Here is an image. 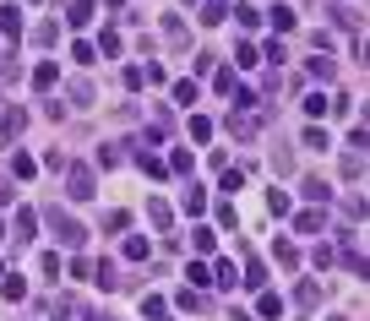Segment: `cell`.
<instances>
[{
	"label": "cell",
	"mask_w": 370,
	"mask_h": 321,
	"mask_svg": "<svg viewBox=\"0 0 370 321\" xmlns=\"http://www.w3.org/2000/svg\"><path fill=\"white\" fill-rule=\"evenodd\" d=\"M44 223L55 229V240H60V245H82V240H87V229H82V223H77V218H71L65 207H55V201L44 207Z\"/></svg>",
	"instance_id": "obj_1"
},
{
	"label": "cell",
	"mask_w": 370,
	"mask_h": 321,
	"mask_svg": "<svg viewBox=\"0 0 370 321\" xmlns=\"http://www.w3.org/2000/svg\"><path fill=\"white\" fill-rule=\"evenodd\" d=\"M65 196L93 201V169H87V163H71V169H65Z\"/></svg>",
	"instance_id": "obj_2"
},
{
	"label": "cell",
	"mask_w": 370,
	"mask_h": 321,
	"mask_svg": "<svg viewBox=\"0 0 370 321\" xmlns=\"http://www.w3.org/2000/svg\"><path fill=\"white\" fill-rule=\"evenodd\" d=\"M22 125H27V109H17V103H6V115H0V141L11 147V141L22 137Z\"/></svg>",
	"instance_id": "obj_3"
},
{
	"label": "cell",
	"mask_w": 370,
	"mask_h": 321,
	"mask_svg": "<svg viewBox=\"0 0 370 321\" xmlns=\"http://www.w3.org/2000/svg\"><path fill=\"white\" fill-rule=\"evenodd\" d=\"M327 229V213L321 207H305V213H294V234H321Z\"/></svg>",
	"instance_id": "obj_4"
},
{
	"label": "cell",
	"mask_w": 370,
	"mask_h": 321,
	"mask_svg": "<svg viewBox=\"0 0 370 321\" xmlns=\"http://www.w3.org/2000/svg\"><path fill=\"white\" fill-rule=\"evenodd\" d=\"M11 229H17V245H33V234H39V213H33V207H22L17 218H11Z\"/></svg>",
	"instance_id": "obj_5"
},
{
	"label": "cell",
	"mask_w": 370,
	"mask_h": 321,
	"mask_svg": "<svg viewBox=\"0 0 370 321\" xmlns=\"http://www.w3.org/2000/svg\"><path fill=\"white\" fill-rule=\"evenodd\" d=\"M93 17H98V6H93V0H71V6H65V22H71V27H87Z\"/></svg>",
	"instance_id": "obj_6"
},
{
	"label": "cell",
	"mask_w": 370,
	"mask_h": 321,
	"mask_svg": "<svg viewBox=\"0 0 370 321\" xmlns=\"http://www.w3.org/2000/svg\"><path fill=\"white\" fill-rule=\"evenodd\" d=\"M0 33L17 44L22 39V6H0Z\"/></svg>",
	"instance_id": "obj_7"
},
{
	"label": "cell",
	"mask_w": 370,
	"mask_h": 321,
	"mask_svg": "<svg viewBox=\"0 0 370 321\" xmlns=\"http://www.w3.org/2000/svg\"><path fill=\"white\" fill-rule=\"evenodd\" d=\"M294 305H300V310H305V316H310V310H316V305H321V283H300V289H294Z\"/></svg>",
	"instance_id": "obj_8"
},
{
	"label": "cell",
	"mask_w": 370,
	"mask_h": 321,
	"mask_svg": "<svg viewBox=\"0 0 370 321\" xmlns=\"http://www.w3.org/2000/svg\"><path fill=\"white\" fill-rule=\"evenodd\" d=\"M212 283H218V289H224V294H229V289L240 283V272H234V261H224V256L212 261Z\"/></svg>",
	"instance_id": "obj_9"
},
{
	"label": "cell",
	"mask_w": 370,
	"mask_h": 321,
	"mask_svg": "<svg viewBox=\"0 0 370 321\" xmlns=\"http://www.w3.org/2000/svg\"><path fill=\"white\" fill-rule=\"evenodd\" d=\"M174 305H180V310H191V316H202V310H207V294H202V289H180V294H174Z\"/></svg>",
	"instance_id": "obj_10"
},
{
	"label": "cell",
	"mask_w": 370,
	"mask_h": 321,
	"mask_svg": "<svg viewBox=\"0 0 370 321\" xmlns=\"http://www.w3.org/2000/svg\"><path fill=\"white\" fill-rule=\"evenodd\" d=\"M0 294H6V300L17 305V300H27V283H22L17 272H0Z\"/></svg>",
	"instance_id": "obj_11"
},
{
	"label": "cell",
	"mask_w": 370,
	"mask_h": 321,
	"mask_svg": "<svg viewBox=\"0 0 370 321\" xmlns=\"http://www.w3.org/2000/svg\"><path fill=\"white\" fill-rule=\"evenodd\" d=\"M185 283H191V289H207V283H212V267H207V261H185Z\"/></svg>",
	"instance_id": "obj_12"
},
{
	"label": "cell",
	"mask_w": 370,
	"mask_h": 321,
	"mask_svg": "<svg viewBox=\"0 0 370 321\" xmlns=\"http://www.w3.org/2000/svg\"><path fill=\"white\" fill-rule=\"evenodd\" d=\"M55 82H60V71H55V61H44V65H33V87H39V93H49V87H55Z\"/></svg>",
	"instance_id": "obj_13"
},
{
	"label": "cell",
	"mask_w": 370,
	"mask_h": 321,
	"mask_svg": "<svg viewBox=\"0 0 370 321\" xmlns=\"http://www.w3.org/2000/svg\"><path fill=\"white\" fill-rule=\"evenodd\" d=\"M256 310H262V321H278V316H283V300H278L272 289H262V300H256Z\"/></svg>",
	"instance_id": "obj_14"
},
{
	"label": "cell",
	"mask_w": 370,
	"mask_h": 321,
	"mask_svg": "<svg viewBox=\"0 0 370 321\" xmlns=\"http://www.w3.org/2000/svg\"><path fill=\"white\" fill-rule=\"evenodd\" d=\"M147 218L158 223V229H174V207L169 201H147Z\"/></svg>",
	"instance_id": "obj_15"
},
{
	"label": "cell",
	"mask_w": 370,
	"mask_h": 321,
	"mask_svg": "<svg viewBox=\"0 0 370 321\" xmlns=\"http://www.w3.org/2000/svg\"><path fill=\"white\" fill-rule=\"evenodd\" d=\"M33 44H39V49H55V44H60V27H55V22H39V27H33Z\"/></svg>",
	"instance_id": "obj_16"
},
{
	"label": "cell",
	"mask_w": 370,
	"mask_h": 321,
	"mask_svg": "<svg viewBox=\"0 0 370 321\" xmlns=\"http://www.w3.org/2000/svg\"><path fill=\"white\" fill-rule=\"evenodd\" d=\"M343 261H349V272H354V278H365V251H359L354 240H343Z\"/></svg>",
	"instance_id": "obj_17"
},
{
	"label": "cell",
	"mask_w": 370,
	"mask_h": 321,
	"mask_svg": "<svg viewBox=\"0 0 370 321\" xmlns=\"http://www.w3.org/2000/svg\"><path fill=\"white\" fill-rule=\"evenodd\" d=\"M240 283H250V289H267V267H262L256 256H245V278H240Z\"/></svg>",
	"instance_id": "obj_18"
},
{
	"label": "cell",
	"mask_w": 370,
	"mask_h": 321,
	"mask_svg": "<svg viewBox=\"0 0 370 321\" xmlns=\"http://www.w3.org/2000/svg\"><path fill=\"white\" fill-rule=\"evenodd\" d=\"M262 22H272V33H288V27H294V11H288V6H272Z\"/></svg>",
	"instance_id": "obj_19"
},
{
	"label": "cell",
	"mask_w": 370,
	"mask_h": 321,
	"mask_svg": "<svg viewBox=\"0 0 370 321\" xmlns=\"http://www.w3.org/2000/svg\"><path fill=\"white\" fill-rule=\"evenodd\" d=\"M272 256H278V267H300V251H294V240H272Z\"/></svg>",
	"instance_id": "obj_20"
},
{
	"label": "cell",
	"mask_w": 370,
	"mask_h": 321,
	"mask_svg": "<svg viewBox=\"0 0 370 321\" xmlns=\"http://www.w3.org/2000/svg\"><path fill=\"white\" fill-rule=\"evenodd\" d=\"M11 175H17V180H33V175H39V163L27 158V153H11Z\"/></svg>",
	"instance_id": "obj_21"
},
{
	"label": "cell",
	"mask_w": 370,
	"mask_h": 321,
	"mask_svg": "<svg viewBox=\"0 0 370 321\" xmlns=\"http://www.w3.org/2000/svg\"><path fill=\"white\" fill-rule=\"evenodd\" d=\"M136 169H142L147 180H164V175H169V169H164L158 158H153V153H136Z\"/></svg>",
	"instance_id": "obj_22"
},
{
	"label": "cell",
	"mask_w": 370,
	"mask_h": 321,
	"mask_svg": "<svg viewBox=\"0 0 370 321\" xmlns=\"http://www.w3.org/2000/svg\"><path fill=\"white\" fill-rule=\"evenodd\" d=\"M191 245H196L202 256H212V251H218V234H212V229H191Z\"/></svg>",
	"instance_id": "obj_23"
},
{
	"label": "cell",
	"mask_w": 370,
	"mask_h": 321,
	"mask_svg": "<svg viewBox=\"0 0 370 321\" xmlns=\"http://www.w3.org/2000/svg\"><path fill=\"white\" fill-rule=\"evenodd\" d=\"M164 169H174V175H191V169H196V158H191L185 147H174V153H169V163H164Z\"/></svg>",
	"instance_id": "obj_24"
},
{
	"label": "cell",
	"mask_w": 370,
	"mask_h": 321,
	"mask_svg": "<svg viewBox=\"0 0 370 321\" xmlns=\"http://www.w3.org/2000/svg\"><path fill=\"white\" fill-rule=\"evenodd\" d=\"M142 316L147 321H169V305L158 300V294H147V300H142Z\"/></svg>",
	"instance_id": "obj_25"
},
{
	"label": "cell",
	"mask_w": 370,
	"mask_h": 321,
	"mask_svg": "<svg viewBox=\"0 0 370 321\" xmlns=\"http://www.w3.org/2000/svg\"><path fill=\"white\" fill-rule=\"evenodd\" d=\"M224 0H212V6H202V27H224Z\"/></svg>",
	"instance_id": "obj_26"
},
{
	"label": "cell",
	"mask_w": 370,
	"mask_h": 321,
	"mask_svg": "<svg viewBox=\"0 0 370 321\" xmlns=\"http://www.w3.org/2000/svg\"><path fill=\"white\" fill-rule=\"evenodd\" d=\"M234 65H262V55H256V44H234Z\"/></svg>",
	"instance_id": "obj_27"
},
{
	"label": "cell",
	"mask_w": 370,
	"mask_h": 321,
	"mask_svg": "<svg viewBox=\"0 0 370 321\" xmlns=\"http://www.w3.org/2000/svg\"><path fill=\"white\" fill-rule=\"evenodd\" d=\"M93 283H98V289H115V261H98V267H93Z\"/></svg>",
	"instance_id": "obj_28"
},
{
	"label": "cell",
	"mask_w": 370,
	"mask_h": 321,
	"mask_svg": "<svg viewBox=\"0 0 370 321\" xmlns=\"http://www.w3.org/2000/svg\"><path fill=\"white\" fill-rule=\"evenodd\" d=\"M310 77H316V82H332V77H338V65H332L327 55H316V61H310Z\"/></svg>",
	"instance_id": "obj_29"
},
{
	"label": "cell",
	"mask_w": 370,
	"mask_h": 321,
	"mask_svg": "<svg viewBox=\"0 0 370 321\" xmlns=\"http://www.w3.org/2000/svg\"><path fill=\"white\" fill-rule=\"evenodd\" d=\"M191 141H212V120L207 115H191Z\"/></svg>",
	"instance_id": "obj_30"
},
{
	"label": "cell",
	"mask_w": 370,
	"mask_h": 321,
	"mask_svg": "<svg viewBox=\"0 0 370 321\" xmlns=\"http://www.w3.org/2000/svg\"><path fill=\"white\" fill-rule=\"evenodd\" d=\"M327 196H332V185H327V180H305V201H316V207H321Z\"/></svg>",
	"instance_id": "obj_31"
},
{
	"label": "cell",
	"mask_w": 370,
	"mask_h": 321,
	"mask_svg": "<svg viewBox=\"0 0 370 321\" xmlns=\"http://www.w3.org/2000/svg\"><path fill=\"white\" fill-rule=\"evenodd\" d=\"M98 55H120V33H115V27L98 33Z\"/></svg>",
	"instance_id": "obj_32"
},
{
	"label": "cell",
	"mask_w": 370,
	"mask_h": 321,
	"mask_svg": "<svg viewBox=\"0 0 370 321\" xmlns=\"http://www.w3.org/2000/svg\"><path fill=\"white\" fill-rule=\"evenodd\" d=\"M305 147L310 153H327V131H321V125H305Z\"/></svg>",
	"instance_id": "obj_33"
},
{
	"label": "cell",
	"mask_w": 370,
	"mask_h": 321,
	"mask_svg": "<svg viewBox=\"0 0 370 321\" xmlns=\"http://www.w3.org/2000/svg\"><path fill=\"white\" fill-rule=\"evenodd\" d=\"M327 115V99L321 93H305V120H321Z\"/></svg>",
	"instance_id": "obj_34"
},
{
	"label": "cell",
	"mask_w": 370,
	"mask_h": 321,
	"mask_svg": "<svg viewBox=\"0 0 370 321\" xmlns=\"http://www.w3.org/2000/svg\"><path fill=\"white\" fill-rule=\"evenodd\" d=\"M343 175L359 180V175H365V153H343Z\"/></svg>",
	"instance_id": "obj_35"
},
{
	"label": "cell",
	"mask_w": 370,
	"mask_h": 321,
	"mask_svg": "<svg viewBox=\"0 0 370 321\" xmlns=\"http://www.w3.org/2000/svg\"><path fill=\"white\" fill-rule=\"evenodd\" d=\"M180 207L191 213V218H196V213H207V196H202V191H185V196H180Z\"/></svg>",
	"instance_id": "obj_36"
},
{
	"label": "cell",
	"mask_w": 370,
	"mask_h": 321,
	"mask_svg": "<svg viewBox=\"0 0 370 321\" xmlns=\"http://www.w3.org/2000/svg\"><path fill=\"white\" fill-rule=\"evenodd\" d=\"M267 65H283V39H267V49H256Z\"/></svg>",
	"instance_id": "obj_37"
},
{
	"label": "cell",
	"mask_w": 370,
	"mask_h": 321,
	"mask_svg": "<svg viewBox=\"0 0 370 321\" xmlns=\"http://www.w3.org/2000/svg\"><path fill=\"white\" fill-rule=\"evenodd\" d=\"M229 131H234V137H256V120H250V115H234V120H229Z\"/></svg>",
	"instance_id": "obj_38"
},
{
	"label": "cell",
	"mask_w": 370,
	"mask_h": 321,
	"mask_svg": "<svg viewBox=\"0 0 370 321\" xmlns=\"http://www.w3.org/2000/svg\"><path fill=\"white\" fill-rule=\"evenodd\" d=\"M125 256H131V261H147V240H142V234H125Z\"/></svg>",
	"instance_id": "obj_39"
},
{
	"label": "cell",
	"mask_w": 370,
	"mask_h": 321,
	"mask_svg": "<svg viewBox=\"0 0 370 321\" xmlns=\"http://www.w3.org/2000/svg\"><path fill=\"white\" fill-rule=\"evenodd\" d=\"M234 22H240V27H262V11H256V6H240V11H234Z\"/></svg>",
	"instance_id": "obj_40"
},
{
	"label": "cell",
	"mask_w": 370,
	"mask_h": 321,
	"mask_svg": "<svg viewBox=\"0 0 370 321\" xmlns=\"http://www.w3.org/2000/svg\"><path fill=\"white\" fill-rule=\"evenodd\" d=\"M267 213H272V218H283V213H288V196H283V191H267Z\"/></svg>",
	"instance_id": "obj_41"
},
{
	"label": "cell",
	"mask_w": 370,
	"mask_h": 321,
	"mask_svg": "<svg viewBox=\"0 0 370 321\" xmlns=\"http://www.w3.org/2000/svg\"><path fill=\"white\" fill-rule=\"evenodd\" d=\"M71 278H77V283H87V278H93V261H87V256H77V261H71Z\"/></svg>",
	"instance_id": "obj_42"
},
{
	"label": "cell",
	"mask_w": 370,
	"mask_h": 321,
	"mask_svg": "<svg viewBox=\"0 0 370 321\" xmlns=\"http://www.w3.org/2000/svg\"><path fill=\"white\" fill-rule=\"evenodd\" d=\"M71 99H77V103H93V82H71Z\"/></svg>",
	"instance_id": "obj_43"
},
{
	"label": "cell",
	"mask_w": 370,
	"mask_h": 321,
	"mask_svg": "<svg viewBox=\"0 0 370 321\" xmlns=\"http://www.w3.org/2000/svg\"><path fill=\"white\" fill-rule=\"evenodd\" d=\"M196 99V82H174V103H191Z\"/></svg>",
	"instance_id": "obj_44"
},
{
	"label": "cell",
	"mask_w": 370,
	"mask_h": 321,
	"mask_svg": "<svg viewBox=\"0 0 370 321\" xmlns=\"http://www.w3.org/2000/svg\"><path fill=\"white\" fill-rule=\"evenodd\" d=\"M212 87H218V93H234L240 82H234V71H218V77H212Z\"/></svg>",
	"instance_id": "obj_45"
},
{
	"label": "cell",
	"mask_w": 370,
	"mask_h": 321,
	"mask_svg": "<svg viewBox=\"0 0 370 321\" xmlns=\"http://www.w3.org/2000/svg\"><path fill=\"white\" fill-rule=\"evenodd\" d=\"M218 223H224V229H234V223H240V213H234L229 201H218Z\"/></svg>",
	"instance_id": "obj_46"
},
{
	"label": "cell",
	"mask_w": 370,
	"mask_h": 321,
	"mask_svg": "<svg viewBox=\"0 0 370 321\" xmlns=\"http://www.w3.org/2000/svg\"><path fill=\"white\" fill-rule=\"evenodd\" d=\"M332 321H343V316H332Z\"/></svg>",
	"instance_id": "obj_47"
},
{
	"label": "cell",
	"mask_w": 370,
	"mask_h": 321,
	"mask_svg": "<svg viewBox=\"0 0 370 321\" xmlns=\"http://www.w3.org/2000/svg\"><path fill=\"white\" fill-rule=\"evenodd\" d=\"M33 6H39V0H33Z\"/></svg>",
	"instance_id": "obj_48"
}]
</instances>
